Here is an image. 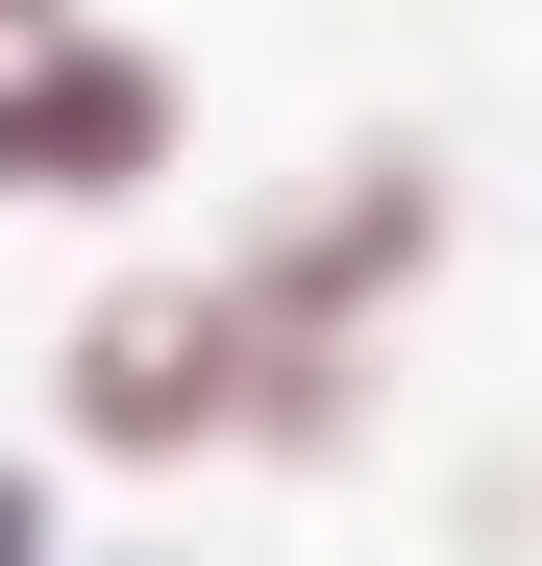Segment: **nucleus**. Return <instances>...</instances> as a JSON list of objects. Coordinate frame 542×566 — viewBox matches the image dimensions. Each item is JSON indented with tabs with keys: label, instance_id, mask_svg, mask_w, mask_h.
Instances as JSON below:
<instances>
[{
	"label": "nucleus",
	"instance_id": "obj_1",
	"mask_svg": "<svg viewBox=\"0 0 542 566\" xmlns=\"http://www.w3.org/2000/svg\"><path fill=\"white\" fill-rule=\"evenodd\" d=\"M247 395H271L247 271H124V296L74 321V369H50V419L100 468H198V443H247Z\"/></svg>",
	"mask_w": 542,
	"mask_h": 566
},
{
	"label": "nucleus",
	"instance_id": "obj_2",
	"mask_svg": "<svg viewBox=\"0 0 542 566\" xmlns=\"http://www.w3.org/2000/svg\"><path fill=\"white\" fill-rule=\"evenodd\" d=\"M173 148H198L173 50H124V25H0V198H173Z\"/></svg>",
	"mask_w": 542,
	"mask_h": 566
},
{
	"label": "nucleus",
	"instance_id": "obj_3",
	"mask_svg": "<svg viewBox=\"0 0 542 566\" xmlns=\"http://www.w3.org/2000/svg\"><path fill=\"white\" fill-rule=\"evenodd\" d=\"M0 566H50V468H0Z\"/></svg>",
	"mask_w": 542,
	"mask_h": 566
},
{
	"label": "nucleus",
	"instance_id": "obj_4",
	"mask_svg": "<svg viewBox=\"0 0 542 566\" xmlns=\"http://www.w3.org/2000/svg\"><path fill=\"white\" fill-rule=\"evenodd\" d=\"M0 25H74V0H0Z\"/></svg>",
	"mask_w": 542,
	"mask_h": 566
}]
</instances>
